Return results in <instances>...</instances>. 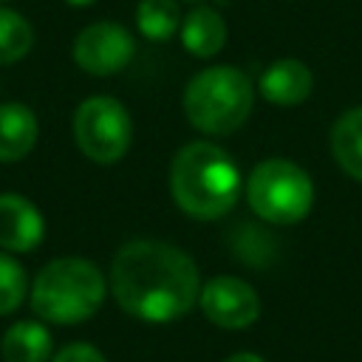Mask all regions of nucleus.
I'll use <instances>...</instances> for the list:
<instances>
[{
	"label": "nucleus",
	"mask_w": 362,
	"mask_h": 362,
	"mask_svg": "<svg viewBox=\"0 0 362 362\" xmlns=\"http://www.w3.org/2000/svg\"><path fill=\"white\" fill-rule=\"evenodd\" d=\"M51 362H105V356L90 342H71L62 351H57L51 356Z\"/></svg>",
	"instance_id": "obj_18"
},
{
	"label": "nucleus",
	"mask_w": 362,
	"mask_h": 362,
	"mask_svg": "<svg viewBox=\"0 0 362 362\" xmlns=\"http://www.w3.org/2000/svg\"><path fill=\"white\" fill-rule=\"evenodd\" d=\"M105 277L85 257H57L45 263L31 286V308L40 320L74 325L93 317L105 300Z\"/></svg>",
	"instance_id": "obj_3"
},
{
	"label": "nucleus",
	"mask_w": 362,
	"mask_h": 362,
	"mask_svg": "<svg viewBox=\"0 0 362 362\" xmlns=\"http://www.w3.org/2000/svg\"><path fill=\"white\" fill-rule=\"evenodd\" d=\"M136 25L153 42L170 40L181 28L178 3L175 0H141L136 8Z\"/></svg>",
	"instance_id": "obj_15"
},
{
	"label": "nucleus",
	"mask_w": 362,
	"mask_h": 362,
	"mask_svg": "<svg viewBox=\"0 0 362 362\" xmlns=\"http://www.w3.org/2000/svg\"><path fill=\"white\" fill-rule=\"evenodd\" d=\"M331 153L351 178L362 181V107H351L334 122Z\"/></svg>",
	"instance_id": "obj_14"
},
{
	"label": "nucleus",
	"mask_w": 362,
	"mask_h": 362,
	"mask_svg": "<svg viewBox=\"0 0 362 362\" xmlns=\"http://www.w3.org/2000/svg\"><path fill=\"white\" fill-rule=\"evenodd\" d=\"M170 189L178 209L198 221L223 218L240 195V173L226 150L212 141L184 144L170 167Z\"/></svg>",
	"instance_id": "obj_2"
},
{
	"label": "nucleus",
	"mask_w": 362,
	"mask_h": 362,
	"mask_svg": "<svg viewBox=\"0 0 362 362\" xmlns=\"http://www.w3.org/2000/svg\"><path fill=\"white\" fill-rule=\"evenodd\" d=\"M28 294V277L23 272V266L0 252V314H11L14 308H20V303Z\"/></svg>",
	"instance_id": "obj_17"
},
{
	"label": "nucleus",
	"mask_w": 362,
	"mask_h": 362,
	"mask_svg": "<svg viewBox=\"0 0 362 362\" xmlns=\"http://www.w3.org/2000/svg\"><path fill=\"white\" fill-rule=\"evenodd\" d=\"M311 88H314V76H311L308 65L300 59H277L260 74L263 99L283 105V107L300 105L303 99H308Z\"/></svg>",
	"instance_id": "obj_10"
},
{
	"label": "nucleus",
	"mask_w": 362,
	"mask_h": 362,
	"mask_svg": "<svg viewBox=\"0 0 362 362\" xmlns=\"http://www.w3.org/2000/svg\"><path fill=\"white\" fill-rule=\"evenodd\" d=\"M45 235L42 212L17 192H0V249L31 252Z\"/></svg>",
	"instance_id": "obj_9"
},
{
	"label": "nucleus",
	"mask_w": 362,
	"mask_h": 362,
	"mask_svg": "<svg viewBox=\"0 0 362 362\" xmlns=\"http://www.w3.org/2000/svg\"><path fill=\"white\" fill-rule=\"evenodd\" d=\"M37 116L28 105L6 102L0 105V161H20L37 144Z\"/></svg>",
	"instance_id": "obj_11"
},
{
	"label": "nucleus",
	"mask_w": 362,
	"mask_h": 362,
	"mask_svg": "<svg viewBox=\"0 0 362 362\" xmlns=\"http://www.w3.org/2000/svg\"><path fill=\"white\" fill-rule=\"evenodd\" d=\"M223 362H266L260 354H252V351H240V354H232V356H226Z\"/></svg>",
	"instance_id": "obj_19"
},
{
	"label": "nucleus",
	"mask_w": 362,
	"mask_h": 362,
	"mask_svg": "<svg viewBox=\"0 0 362 362\" xmlns=\"http://www.w3.org/2000/svg\"><path fill=\"white\" fill-rule=\"evenodd\" d=\"M34 45V28L31 23L14 11L0 6V65H14L23 57H28Z\"/></svg>",
	"instance_id": "obj_16"
},
{
	"label": "nucleus",
	"mask_w": 362,
	"mask_h": 362,
	"mask_svg": "<svg viewBox=\"0 0 362 362\" xmlns=\"http://www.w3.org/2000/svg\"><path fill=\"white\" fill-rule=\"evenodd\" d=\"M136 54V42L130 31L119 23L99 20L85 25L74 40V62L93 76H110L127 68Z\"/></svg>",
	"instance_id": "obj_7"
},
{
	"label": "nucleus",
	"mask_w": 362,
	"mask_h": 362,
	"mask_svg": "<svg viewBox=\"0 0 362 362\" xmlns=\"http://www.w3.org/2000/svg\"><path fill=\"white\" fill-rule=\"evenodd\" d=\"M252 102V82L235 65L204 68L184 88V113L189 124L209 136H226L238 130L249 119Z\"/></svg>",
	"instance_id": "obj_4"
},
{
	"label": "nucleus",
	"mask_w": 362,
	"mask_h": 362,
	"mask_svg": "<svg viewBox=\"0 0 362 362\" xmlns=\"http://www.w3.org/2000/svg\"><path fill=\"white\" fill-rule=\"evenodd\" d=\"M198 305L204 317L226 331H240L249 328L260 317V297L257 291L232 274H218L201 286Z\"/></svg>",
	"instance_id": "obj_8"
},
{
	"label": "nucleus",
	"mask_w": 362,
	"mask_h": 362,
	"mask_svg": "<svg viewBox=\"0 0 362 362\" xmlns=\"http://www.w3.org/2000/svg\"><path fill=\"white\" fill-rule=\"evenodd\" d=\"M3 362H48L51 359V334L42 322L23 320L14 322L0 342Z\"/></svg>",
	"instance_id": "obj_13"
},
{
	"label": "nucleus",
	"mask_w": 362,
	"mask_h": 362,
	"mask_svg": "<svg viewBox=\"0 0 362 362\" xmlns=\"http://www.w3.org/2000/svg\"><path fill=\"white\" fill-rule=\"evenodd\" d=\"M181 42L184 48L192 54V57H212L223 48L226 42V23L223 17L209 8V6H201V8H192L184 23H181Z\"/></svg>",
	"instance_id": "obj_12"
},
{
	"label": "nucleus",
	"mask_w": 362,
	"mask_h": 362,
	"mask_svg": "<svg viewBox=\"0 0 362 362\" xmlns=\"http://www.w3.org/2000/svg\"><path fill=\"white\" fill-rule=\"evenodd\" d=\"M110 288L122 311L144 322L184 317L201 294L195 260L164 240H130L110 263Z\"/></svg>",
	"instance_id": "obj_1"
},
{
	"label": "nucleus",
	"mask_w": 362,
	"mask_h": 362,
	"mask_svg": "<svg viewBox=\"0 0 362 362\" xmlns=\"http://www.w3.org/2000/svg\"><path fill=\"white\" fill-rule=\"evenodd\" d=\"M65 3H71V6H88V3H93V0H65Z\"/></svg>",
	"instance_id": "obj_20"
},
{
	"label": "nucleus",
	"mask_w": 362,
	"mask_h": 362,
	"mask_svg": "<svg viewBox=\"0 0 362 362\" xmlns=\"http://www.w3.org/2000/svg\"><path fill=\"white\" fill-rule=\"evenodd\" d=\"M76 147L96 164H116L130 150L133 122L127 107L113 96H90L74 113Z\"/></svg>",
	"instance_id": "obj_6"
},
{
	"label": "nucleus",
	"mask_w": 362,
	"mask_h": 362,
	"mask_svg": "<svg viewBox=\"0 0 362 362\" xmlns=\"http://www.w3.org/2000/svg\"><path fill=\"white\" fill-rule=\"evenodd\" d=\"M246 201L260 221L288 226L308 215L314 204V184L308 173L294 161L266 158L249 173Z\"/></svg>",
	"instance_id": "obj_5"
}]
</instances>
